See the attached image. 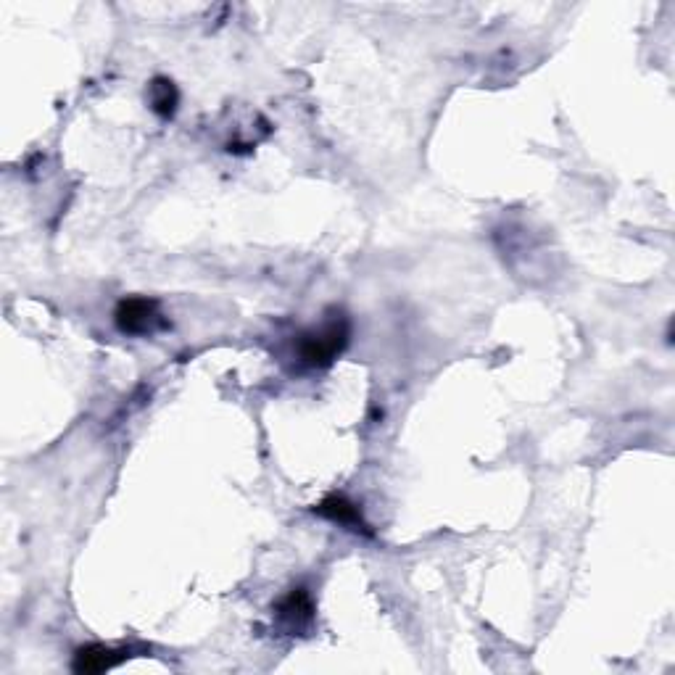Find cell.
Instances as JSON below:
<instances>
[{"instance_id": "1", "label": "cell", "mask_w": 675, "mask_h": 675, "mask_svg": "<svg viewBox=\"0 0 675 675\" xmlns=\"http://www.w3.org/2000/svg\"><path fill=\"white\" fill-rule=\"evenodd\" d=\"M346 343H349V322L338 314V320H330L320 330H306L298 335L296 351L306 367H327L346 349Z\"/></svg>"}, {"instance_id": "2", "label": "cell", "mask_w": 675, "mask_h": 675, "mask_svg": "<svg viewBox=\"0 0 675 675\" xmlns=\"http://www.w3.org/2000/svg\"><path fill=\"white\" fill-rule=\"evenodd\" d=\"M114 322L124 335H151L153 330L164 327V317L159 312V304L153 298H122L114 312Z\"/></svg>"}, {"instance_id": "3", "label": "cell", "mask_w": 675, "mask_h": 675, "mask_svg": "<svg viewBox=\"0 0 675 675\" xmlns=\"http://www.w3.org/2000/svg\"><path fill=\"white\" fill-rule=\"evenodd\" d=\"M127 660V649H111V646L103 644H88L80 646L74 652L72 670L82 675H98L106 673V670H114L117 665Z\"/></svg>"}, {"instance_id": "4", "label": "cell", "mask_w": 675, "mask_h": 675, "mask_svg": "<svg viewBox=\"0 0 675 675\" xmlns=\"http://www.w3.org/2000/svg\"><path fill=\"white\" fill-rule=\"evenodd\" d=\"M277 620L285 625V631H304L306 625L314 620L312 596L306 594V588H293L283 602L277 604Z\"/></svg>"}, {"instance_id": "5", "label": "cell", "mask_w": 675, "mask_h": 675, "mask_svg": "<svg viewBox=\"0 0 675 675\" xmlns=\"http://www.w3.org/2000/svg\"><path fill=\"white\" fill-rule=\"evenodd\" d=\"M317 515L325 517V520H333L338 525H346L351 530H367V523L362 520V512L356 507L354 501H349L346 496H327L325 501H320V507L314 509Z\"/></svg>"}, {"instance_id": "6", "label": "cell", "mask_w": 675, "mask_h": 675, "mask_svg": "<svg viewBox=\"0 0 675 675\" xmlns=\"http://www.w3.org/2000/svg\"><path fill=\"white\" fill-rule=\"evenodd\" d=\"M177 101H180V95H177V88L169 80L159 77V80H153L151 85V109L159 114V117L169 119L175 114Z\"/></svg>"}]
</instances>
